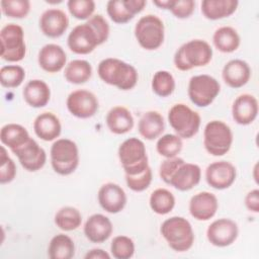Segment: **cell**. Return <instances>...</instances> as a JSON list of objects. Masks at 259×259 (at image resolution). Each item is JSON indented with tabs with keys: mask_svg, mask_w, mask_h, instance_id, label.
I'll list each match as a JSON object with an SVG mask.
<instances>
[{
	"mask_svg": "<svg viewBox=\"0 0 259 259\" xmlns=\"http://www.w3.org/2000/svg\"><path fill=\"white\" fill-rule=\"evenodd\" d=\"M97 74L104 83L123 91L133 89L139 79L137 69L117 58H106L100 61Z\"/></svg>",
	"mask_w": 259,
	"mask_h": 259,
	"instance_id": "cell-1",
	"label": "cell"
},
{
	"mask_svg": "<svg viewBox=\"0 0 259 259\" xmlns=\"http://www.w3.org/2000/svg\"><path fill=\"white\" fill-rule=\"evenodd\" d=\"M212 59V49L203 39H191L183 44L173 58L175 68L180 71H189L193 68L206 66Z\"/></svg>",
	"mask_w": 259,
	"mask_h": 259,
	"instance_id": "cell-2",
	"label": "cell"
},
{
	"mask_svg": "<svg viewBox=\"0 0 259 259\" xmlns=\"http://www.w3.org/2000/svg\"><path fill=\"white\" fill-rule=\"evenodd\" d=\"M160 233L168 246L176 252L188 251L194 243V232L191 224L183 217H171L165 220Z\"/></svg>",
	"mask_w": 259,
	"mask_h": 259,
	"instance_id": "cell-3",
	"label": "cell"
},
{
	"mask_svg": "<svg viewBox=\"0 0 259 259\" xmlns=\"http://www.w3.org/2000/svg\"><path fill=\"white\" fill-rule=\"evenodd\" d=\"M118 159L125 175H137L149 167L144 142L138 138H128L118 147Z\"/></svg>",
	"mask_w": 259,
	"mask_h": 259,
	"instance_id": "cell-4",
	"label": "cell"
},
{
	"mask_svg": "<svg viewBox=\"0 0 259 259\" xmlns=\"http://www.w3.org/2000/svg\"><path fill=\"white\" fill-rule=\"evenodd\" d=\"M50 157L54 171L63 176L72 174L77 169L80 161L77 144L65 138L58 139L53 143Z\"/></svg>",
	"mask_w": 259,
	"mask_h": 259,
	"instance_id": "cell-5",
	"label": "cell"
},
{
	"mask_svg": "<svg viewBox=\"0 0 259 259\" xmlns=\"http://www.w3.org/2000/svg\"><path fill=\"white\" fill-rule=\"evenodd\" d=\"M168 121L177 136L181 139H190L198 133L201 117L188 105L176 103L168 111Z\"/></svg>",
	"mask_w": 259,
	"mask_h": 259,
	"instance_id": "cell-6",
	"label": "cell"
},
{
	"mask_svg": "<svg viewBox=\"0 0 259 259\" xmlns=\"http://www.w3.org/2000/svg\"><path fill=\"white\" fill-rule=\"evenodd\" d=\"M233 144V132L222 120L208 121L203 131V146L206 152L212 156L227 154Z\"/></svg>",
	"mask_w": 259,
	"mask_h": 259,
	"instance_id": "cell-7",
	"label": "cell"
},
{
	"mask_svg": "<svg viewBox=\"0 0 259 259\" xmlns=\"http://www.w3.org/2000/svg\"><path fill=\"white\" fill-rule=\"evenodd\" d=\"M135 36L143 49L147 51L157 50L164 41V23L157 15L147 14L136 23Z\"/></svg>",
	"mask_w": 259,
	"mask_h": 259,
	"instance_id": "cell-8",
	"label": "cell"
},
{
	"mask_svg": "<svg viewBox=\"0 0 259 259\" xmlns=\"http://www.w3.org/2000/svg\"><path fill=\"white\" fill-rule=\"evenodd\" d=\"M1 52L0 56L7 62H19L26 54L23 28L15 23H8L0 31Z\"/></svg>",
	"mask_w": 259,
	"mask_h": 259,
	"instance_id": "cell-9",
	"label": "cell"
},
{
	"mask_svg": "<svg viewBox=\"0 0 259 259\" xmlns=\"http://www.w3.org/2000/svg\"><path fill=\"white\" fill-rule=\"evenodd\" d=\"M221 91L219 81L210 75L200 74L192 76L188 83L187 94L190 101L197 107L210 105Z\"/></svg>",
	"mask_w": 259,
	"mask_h": 259,
	"instance_id": "cell-10",
	"label": "cell"
},
{
	"mask_svg": "<svg viewBox=\"0 0 259 259\" xmlns=\"http://www.w3.org/2000/svg\"><path fill=\"white\" fill-rule=\"evenodd\" d=\"M69 112L78 118L92 117L99 108V102L94 93L86 89L72 91L66 101Z\"/></svg>",
	"mask_w": 259,
	"mask_h": 259,
	"instance_id": "cell-11",
	"label": "cell"
},
{
	"mask_svg": "<svg viewBox=\"0 0 259 259\" xmlns=\"http://www.w3.org/2000/svg\"><path fill=\"white\" fill-rule=\"evenodd\" d=\"M67 45L77 55L90 54L97 46H100L96 32L87 22L78 24L71 30L67 38Z\"/></svg>",
	"mask_w": 259,
	"mask_h": 259,
	"instance_id": "cell-12",
	"label": "cell"
},
{
	"mask_svg": "<svg viewBox=\"0 0 259 259\" xmlns=\"http://www.w3.org/2000/svg\"><path fill=\"white\" fill-rule=\"evenodd\" d=\"M238 225L231 219L222 218L213 221L206 230L208 242L215 247H228L238 238Z\"/></svg>",
	"mask_w": 259,
	"mask_h": 259,
	"instance_id": "cell-13",
	"label": "cell"
},
{
	"mask_svg": "<svg viewBox=\"0 0 259 259\" xmlns=\"http://www.w3.org/2000/svg\"><path fill=\"white\" fill-rule=\"evenodd\" d=\"M12 153L17 157L20 165L29 172L40 170L47 162L46 151L32 138Z\"/></svg>",
	"mask_w": 259,
	"mask_h": 259,
	"instance_id": "cell-14",
	"label": "cell"
},
{
	"mask_svg": "<svg viewBox=\"0 0 259 259\" xmlns=\"http://www.w3.org/2000/svg\"><path fill=\"white\" fill-rule=\"evenodd\" d=\"M236 167L228 161H217L209 164L205 169L207 184L218 190L229 188L236 180Z\"/></svg>",
	"mask_w": 259,
	"mask_h": 259,
	"instance_id": "cell-15",
	"label": "cell"
},
{
	"mask_svg": "<svg viewBox=\"0 0 259 259\" xmlns=\"http://www.w3.org/2000/svg\"><path fill=\"white\" fill-rule=\"evenodd\" d=\"M146 4L145 0H109L106 4V12L113 22L123 24L142 12Z\"/></svg>",
	"mask_w": 259,
	"mask_h": 259,
	"instance_id": "cell-16",
	"label": "cell"
},
{
	"mask_svg": "<svg viewBox=\"0 0 259 259\" xmlns=\"http://www.w3.org/2000/svg\"><path fill=\"white\" fill-rule=\"evenodd\" d=\"M97 198L100 206L109 213L121 211L127 201L123 188L113 182L101 185L97 193Z\"/></svg>",
	"mask_w": 259,
	"mask_h": 259,
	"instance_id": "cell-17",
	"label": "cell"
},
{
	"mask_svg": "<svg viewBox=\"0 0 259 259\" xmlns=\"http://www.w3.org/2000/svg\"><path fill=\"white\" fill-rule=\"evenodd\" d=\"M69 26L67 14L58 8L45 10L39 17V28L41 32L51 38L60 37L65 33Z\"/></svg>",
	"mask_w": 259,
	"mask_h": 259,
	"instance_id": "cell-18",
	"label": "cell"
},
{
	"mask_svg": "<svg viewBox=\"0 0 259 259\" xmlns=\"http://www.w3.org/2000/svg\"><path fill=\"white\" fill-rule=\"evenodd\" d=\"M219 208L217 196L208 191L194 194L189 201V212L197 221H208L214 217Z\"/></svg>",
	"mask_w": 259,
	"mask_h": 259,
	"instance_id": "cell-19",
	"label": "cell"
},
{
	"mask_svg": "<svg viewBox=\"0 0 259 259\" xmlns=\"http://www.w3.org/2000/svg\"><path fill=\"white\" fill-rule=\"evenodd\" d=\"M201 169L193 163L185 161L178 166L171 176L168 184L179 191H188L200 182Z\"/></svg>",
	"mask_w": 259,
	"mask_h": 259,
	"instance_id": "cell-20",
	"label": "cell"
},
{
	"mask_svg": "<svg viewBox=\"0 0 259 259\" xmlns=\"http://www.w3.org/2000/svg\"><path fill=\"white\" fill-rule=\"evenodd\" d=\"M258 115V100L254 95L244 93L239 95L232 105V116L241 125L252 123Z\"/></svg>",
	"mask_w": 259,
	"mask_h": 259,
	"instance_id": "cell-21",
	"label": "cell"
},
{
	"mask_svg": "<svg viewBox=\"0 0 259 259\" xmlns=\"http://www.w3.org/2000/svg\"><path fill=\"white\" fill-rule=\"evenodd\" d=\"M37 62L44 71L48 73H58L66 66L67 55L61 46L48 44L39 50Z\"/></svg>",
	"mask_w": 259,
	"mask_h": 259,
	"instance_id": "cell-22",
	"label": "cell"
},
{
	"mask_svg": "<svg viewBox=\"0 0 259 259\" xmlns=\"http://www.w3.org/2000/svg\"><path fill=\"white\" fill-rule=\"evenodd\" d=\"M84 235L92 243H103L109 239L113 232L111 221L102 213L90 215L84 225Z\"/></svg>",
	"mask_w": 259,
	"mask_h": 259,
	"instance_id": "cell-23",
	"label": "cell"
},
{
	"mask_svg": "<svg viewBox=\"0 0 259 259\" xmlns=\"http://www.w3.org/2000/svg\"><path fill=\"white\" fill-rule=\"evenodd\" d=\"M224 82L231 88H241L248 83L251 77L249 64L241 59H234L225 64L222 70Z\"/></svg>",
	"mask_w": 259,
	"mask_h": 259,
	"instance_id": "cell-24",
	"label": "cell"
},
{
	"mask_svg": "<svg viewBox=\"0 0 259 259\" xmlns=\"http://www.w3.org/2000/svg\"><path fill=\"white\" fill-rule=\"evenodd\" d=\"M33 131L42 141H54L61 135L62 125L59 117L50 111L38 114L33 121Z\"/></svg>",
	"mask_w": 259,
	"mask_h": 259,
	"instance_id": "cell-25",
	"label": "cell"
},
{
	"mask_svg": "<svg viewBox=\"0 0 259 259\" xmlns=\"http://www.w3.org/2000/svg\"><path fill=\"white\" fill-rule=\"evenodd\" d=\"M22 96L29 106L40 108L49 103L51 99V89L45 81L33 79L25 84L22 90Z\"/></svg>",
	"mask_w": 259,
	"mask_h": 259,
	"instance_id": "cell-26",
	"label": "cell"
},
{
	"mask_svg": "<svg viewBox=\"0 0 259 259\" xmlns=\"http://www.w3.org/2000/svg\"><path fill=\"white\" fill-rule=\"evenodd\" d=\"M105 122L108 130L115 135H124L131 132L135 124L132 112L121 105L114 106L107 112Z\"/></svg>",
	"mask_w": 259,
	"mask_h": 259,
	"instance_id": "cell-27",
	"label": "cell"
},
{
	"mask_svg": "<svg viewBox=\"0 0 259 259\" xmlns=\"http://www.w3.org/2000/svg\"><path fill=\"white\" fill-rule=\"evenodd\" d=\"M140 135L149 141L159 138L165 130V121L162 114L156 110L145 112L139 120Z\"/></svg>",
	"mask_w": 259,
	"mask_h": 259,
	"instance_id": "cell-28",
	"label": "cell"
},
{
	"mask_svg": "<svg viewBox=\"0 0 259 259\" xmlns=\"http://www.w3.org/2000/svg\"><path fill=\"white\" fill-rule=\"evenodd\" d=\"M237 0H203L201 13L209 20H218L231 16L238 8Z\"/></svg>",
	"mask_w": 259,
	"mask_h": 259,
	"instance_id": "cell-29",
	"label": "cell"
},
{
	"mask_svg": "<svg viewBox=\"0 0 259 259\" xmlns=\"http://www.w3.org/2000/svg\"><path fill=\"white\" fill-rule=\"evenodd\" d=\"M212 42L218 51L229 54L238 50L241 44V38L234 27L221 26L213 32Z\"/></svg>",
	"mask_w": 259,
	"mask_h": 259,
	"instance_id": "cell-30",
	"label": "cell"
},
{
	"mask_svg": "<svg viewBox=\"0 0 259 259\" xmlns=\"http://www.w3.org/2000/svg\"><path fill=\"white\" fill-rule=\"evenodd\" d=\"M30 136L27 130L18 123H7L1 127L0 140L1 143L8 147L11 152L20 146L24 145Z\"/></svg>",
	"mask_w": 259,
	"mask_h": 259,
	"instance_id": "cell-31",
	"label": "cell"
},
{
	"mask_svg": "<svg viewBox=\"0 0 259 259\" xmlns=\"http://www.w3.org/2000/svg\"><path fill=\"white\" fill-rule=\"evenodd\" d=\"M75 255L74 241L65 234L54 236L48 247V256L51 259H71Z\"/></svg>",
	"mask_w": 259,
	"mask_h": 259,
	"instance_id": "cell-32",
	"label": "cell"
},
{
	"mask_svg": "<svg viewBox=\"0 0 259 259\" xmlns=\"http://www.w3.org/2000/svg\"><path fill=\"white\" fill-rule=\"evenodd\" d=\"M92 76V66L86 60L76 59L69 62L64 71L65 79L72 84H83Z\"/></svg>",
	"mask_w": 259,
	"mask_h": 259,
	"instance_id": "cell-33",
	"label": "cell"
},
{
	"mask_svg": "<svg viewBox=\"0 0 259 259\" xmlns=\"http://www.w3.org/2000/svg\"><path fill=\"white\" fill-rule=\"evenodd\" d=\"M149 204L155 213L164 215L174 208L175 196L166 188H157L151 193Z\"/></svg>",
	"mask_w": 259,
	"mask_h": 259,
	"instance_id": "cell-34",
	"label": "cell"
},
{
	"mask_svg": "<svg viewBox=\"0 0 259 259\" xmlns=\"http://www.w3.org/2000/svg\"><path fill=\"white\" fill-rule=\"evenodd\" d=\"M56 226L65 232H70L78 229L82 224V214L76 207L64 206L61 207L54 218Z\"/></svg>",
	"mask_w": 259,
	"mask_h": 259,
	"instance_id": "cell-35",
	"label": "cell"
},
{
	"mask_svg": "<svg viewBox=\"0 0 259 259\" xmlns=\"http://www.w3.org/2000/svg\"><path fill=\"white\" fill-rule=\"evenodd\" d=\"M182 147V139L175 134H166L160 137L156 144L158 154L165 158L176 157L181 152Z\"/></svg>",
	"mask_w": 259,
	"mask_h": 259,
	"instance_id": "cell-36",
	"label": "cell"
},
{
	"mask_svg": "<svg viewBox=\"0 0 259 259\" xmlns=\"http://www.w3.org/2000/svg\"><path fill=\"white\" fill-rule=\"evenodd\" d=\"M152 90L160 97H167L171 95L175 89V79L173 75L166 71H157L152 78Z\"/></svg>",
	"mask_w": 259,
	"mask_h": 259,
	"instance_id": "cell-37",
	"label": "cell"
},
{
	"mask_svg": "<svg viewBox=\"0 0 259 259\" xmlns=\"http://www.w3.org/2000/svg\"><path fill=\"white\" fill-rule=\"evenodd\" d=\"M25 71L18 65H7L0 69V83L5 88H16L22 84Z\"/></svg>",
	"mask_w": 259,
	"mask_h": 259,
	"instance_id": "cell-38",
	"label": "cell"
},
{
	"mask_svg": "<svg viewBox=\"0 0 259 259\" xmlns=\"http://www.w3.org/2000/svg\"><path fill=\"white\" fill-rule=\"evenodd\" d=\"M135 242L127 236H116L110 244V252L115 259H130L135 254Z\"/></svg>",
	"mask_w": 259,
	"mask_h": 259,
	"instance_id": "cell-39",
	"label": "cell"
},
{
	"mask_svg": "<svg viewBox=\"0 0 259 259\" xmlns=\"http://www.w3.org/2000/svg\"><path fill=\"white\" fill-rule=\"evenodd\" d=\"M0 6L2 12L11 18H24L30 11L28 0H2Z\"/></svg>",
	"mask_w": 259,
	"mask_h": 259,
	"instance_id": "cell-40",
	"label": "cell"
},
{
	"mask_svg": "<svg viewBox=\"0 0 259 259\" xmlns=\"http://www.w3.org/2000/svg\"><path fill=\"white\" fill-rule=\"evenodd\" d=\"M67 7L71 15L77 19H89L95 10V2L93 0H69Z\"/></svg>",
	"mask_w": 259,
	"mask_h": 259,
	"instance_id": "cell-41",
	"label": "cell"
},
{
	"mask_svg": "<svg viewBox=\"0 0 259 259\" xmlns=\"http://www.w3.org/2000/svg\"><path fill=\"white\" fill-rule=\"evenodd\" d=\"M152 179L153 173L150 166L142 173L137 175H125V182L127 187L136 192H142L146 190L150 186Z\"/></svg>",
	"mask_w": 259,
	"mask_h": 259,
	"instance_id": "cell-42",
	"label": "cell"
},
{
	"mask_svg": "<svg viewBox=\"0 0 259 259\" xmlns=\"http://www.w3.org/2000/svg\"><path fill=\"white\" fill-rule=\"evenodd\" d=\"M0 183L6 184L11 182L16 176V165L14 161L9 157L4 146L1 147L0 155Z\"/></svg>",
	"mask_w": 259,
	"mask_h": 259,
	"instance_id": "cell-43",
	"label": "cell"
},
{
	"mask_svg": "<svg viewBox=\"0 0 259 259\" xmlns=\"http://www.w3.org/2000/svg\"><path fill=\"white\" fill-rule=\"evenodd\" d=\"M88 24H90L92 26V28L94 29V31L97 34L98 40H99V45H102L103 42H105L109 36V24L106 21V19L101 15V14H94L92 15L89 19H87L86 21Z\"/></svg>",
	"mask_w": 259,
	"mask_h": 259,
	"instance_id": "cell-44",
	"label": "cell"
},
{
	"mask_svg": "<svg viewBox=\"0 0 259 259\" xmlns=\"http://www.w3.org/2000/svg\"><path fill=\"white\" fill-rule=\"evenodd\" d=\"M195 9V2L193 0H173L170 7L172 14L180 19H185L191 16Z\"/></svg>",
	"mask_w": 259,
	"mask_h": 259,
	"instance_id": "cell-45",
	"label": "cell"
},
{
	"mask_svg": "<svg viewBox=\"0 0 259 259\" xmlns=\"http://www.w3.org/2000/svg\"><path fill=\"white\" fill-rule=\"evenodd\" d=\"M184 162V159L180 158V157H173V158H166L160 165L159 168V175L161 177V179L168 184L171 176L173 175V173L175 172V170L178 168V166L180 164H182Z\"/></svg>",
	"mask_w": 259,
	"mask_h": 259,
	"instance_id": "cell-46",
	"label": "cell"
},
{
	"mask_svg": "<svg viewBox=\"0 0 259 259\" xmlns=\"http://www.w3.org/2000/svg\"><path fill=\"white\" fill-rule=\"evenodd\" d=\"M245 205L249 211L259 212V190L253 189L249 191L245 196Z\"/></svg>",
	"mask_w": 259,
	"mask_h": 259,
	"instance_id": "cell-47",
	"label": "cell"
},
{
	"mask_svg": "<svg viewBox=\"0 0 259 259\" xmlns=\"http://www.w3.org/2000/svg\"><path fill=\"white\" fill-rule=\"evenodd\" d=\"M85 259H109L110 258V255L104 251L103 249H91L89 250L85 256H84Z\"/></svg>",
	"mask_w": 259,
	"mask_h": 259,
	"instance_id": "cell-48",
	"label": "cell"
},
{
	"mask_svg": "<svg viewBox=\"0 0 259 259\" xmlns=\"http://www.w3.org/2000/svg\"><path fill=\"white\" fill-rule=\"evenodd\" d=\"M173 0H154L153 4L162 9H170Z\"/></svg>",
	"mask_w": 259,
	"mask_h": 259,
	"instance_id": "cell-49",
	"label": "cell"
}]
</instances>
